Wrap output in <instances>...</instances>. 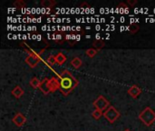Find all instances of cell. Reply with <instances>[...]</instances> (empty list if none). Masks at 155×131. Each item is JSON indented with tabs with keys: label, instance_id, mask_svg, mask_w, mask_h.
<instances>
[{
	"label": "cell",
	"instance_id": "cell-15",
	"mask_svg": "<svg viewBox=\"0 0 155 131\" xmlns=\"http://www.w3.org/2000/svg\"><path fill=\"white\" fill-rule=\"evenodd\" d=\"M30 85L34 88H39L40 85H41V81L37 78H33L30 80Z\"/></svg>",
	"mask_w": 155,
	"mask_h": 131
},
{
	"label": "cell",
	"instance_id": "cell-12",
	"mask_svg": "<svg viewBox=\"0 0 155 131\" xmlns=\"http://www.w3.org/2000/svg\"><path fill=\"white\" fill-rule=\"evenodd\" d=\"M55 58H56V63L58 65H63L65 61H66V57L63 54V53H58L56 56H55Z\"/></svg>",
	"mask_w": 155,
	"mask_h": 131
},
{
	"label": "cell",
	"instance_id": "cell-18",
	"mask_svg": "<svg viewBox=\"0 0 155 131\" xmlns=\"http://www.w3.org/2000/svg\"><path fill=\"white\" fill-rule=\"evenodd\" d=\"M98 53V50H96L95 48H89L86 50V55L89 57H94L96 54Z\"/></svg>",
	"mask_w": 155,
	"mask_h": 131
},
{
	"label": "cell",
	"instance_id": "cell-4",
	"mask_svg": "<svg viewBox=\"0 0 155 131\" xmlns=\"http://www.w3.org/2000/svg\"><path fill=\"white\" fill-rule=\"evenodd\" d=\"M104 117L110 122L114 123L119 118H120V112L113 106H110L104 112Z\"/></svg>",
	"mask_w": 155,
	"mask_h": 131
},
{
	"label": "cell",
	"instance_id": "cell-22",
	"mask_svg": "<svg viewBox=\"0 0 155 131\" xmlns=\"http://www.w3.org/2000/svg\"><path fill=\"white\" fill-rule=\"evenodd\" d=\"M118 7H123V8H124V9H126V10H127V8H128L127 5H126L125 4H123V3H121V4L118 5Z\"/></svg>",
	"mask_w": 155,
	"mask_h": 131
},
{
	"label": "cell",
	"instance_id": "cell-17",
	"mask_svg": "<svg viewBox=\"0 0 155 131\" xmlns=\"http://www.w3.org/2000/svg\"><path fill=\"white\" fill-rule=\"evenodd\" d=\"M14 6L15 8H23L25 6V2L23 0H16L15 2H14Z\"/></svg>",
	"mask_w": 155,
	"mask_h": 131
},
{
	"label": "cell",
	"instance_id": "cell-9",
	"mask_svg": "<svg viewBox=\"0 0 155 131\" xmlns=\"http://www.w3.org/2000/svg\"><path fill=\"white\" fill-rule=\"evenodd\" d=\"M141 93H142V89H141L138 86H136V85L132 86V87L128 89V94H129L132 98H136Z\"/></svg>",
	"mask_w": 155,
	"mask_h": 131
},
{
	"label": "cell",
	"instance_id": "cell-2",
	"mask_svg": "<svg viewBox=\"0 0 155 131\" xmlns=\"http://www.w3.org/2000/svg\"><path fill=\"white\" fill-rule=\"evenodd\" d=\"M139 119L144 123L145 126L150 127L155 121V112L151 108L147 107L139 114Z\"/></svg>",
	"mask_w": 155,
	"mask_h": 131
},
{
	"label": "cell",
	"instance_id": "cell-3",
	"mask_svg": "<svg viewBox=\"0 0 155 131\" xmlns=\"http://www.w3.org/2000/svg\"><path fill=\"white\" fill-rule=\"evenodd\" d=\"M43 52H44V50H41L39 53H37L36 51H32L29 54V56L25 58V63L27 65H29L30 67H35L41 61Z\"/></svg>",
	"mask_w": 155,
	"mask_h": 131
},
{
	"label": "cell",
	"instance_id": "cell-1",
	"mask_svg": "<svg viewBox=\"0 0 155 131\" xmlns=\"http://www.w3.org/2000/svg\"><path fill=\"white\" fill-rule=\"evenodd\" d=\"M60 81V91L64 95L67 96L71 93L78 85V80L66 69L63 70L58 76Z\"/></svg>",
	"mask_w": 155,
	"mask_h": 131
},
{
	"label": "cell",
	"instance_id": "cell-21",
	"mask_svg": "<svg viewBox=\"0 0 155 131\" xmlns=\"http://www.w3.org/2000/svg\"><path fill=\"white\" fill-rule=\"evenodd\" d=\"M127 3H128L131 6H133V5H134L135 4H137V1H136V0H128Z\"/></svg>",
	"mask_w": 155,
	"mask_h": 131
},
{
	"label": "cell",
	"instance_id": "cell-19",
	"mask_svg": "<svg viewBox=\"0 0 155 131\" xmlns=\"http://www.w3.org/2000/svg\"><path fill=\"white\" fill-rule=\"evenodd\" d=\"M139 26L137 25V24H132L131 26H130V27H129V31L132 33V34H135L136 32H138L139 31Z\"/></svg>",
	"mask_w": 155,
	"mask_h": 131
},
{
	"label": "cell",
	"instance_id": "cell-23",
	"mask_svg": "<svg viewBox=\"0 0 155 131\" xmlns=\"http://www.w3.org/2000/svg\"><path fill=\"white\" fill-rule=\"evenodd\" d=\"M96 39H97V40H100V35H99V34L96 35Z\"/></svg>",
	"mask_w": 155,
	"mask_h": 131
},
{
	"label": "cell",
	"instance_id": "cell-24",
	"mask_svg": "<svg viewBox=\"0 0 155 131\" xmlns=\"http://www.w3.org/2000/svg\"><path fill=\"white\" fill-rule=\"evenodd\" d=\"M124 131H131V130H130V129H125Z\"/></svg>",
	"mask_w": 155,
	"mask_h": 131
},
{
	"label": "cell",
	"instance_id": "cell-11",
	"mask_svg": "<svg viewBox=\"0 0 155 131\" xmlns=\"http://www.w3.org/2000/svg\"><path fill=\"white\" fill-rule=\"evenodd\" d=\"M71 65H72L74 68L78 69V68H80V67H82L83 62H82V60H81L79 57H74V58L71 60Z\"/></svg>",
	"mask_w": 155,
	"mask_h": 131
},
{
	"label": "cell",
	"instance_id": "cell-14",
	"mask_svg": "<svg viewBox=\"0 0 155 131\" xmlns=\"http://www.w3.org/2000/svg\"><path fill=\"white\" fill-rule=\"evenodd\" d=\"M105 46V43L104 41H101V40H96L93 43V47L94 48H95L96 50H100L102 49Z\"/></svg>",
	"mask_w": 155,
	"mask_h": 131
},
{
	"label": "cell",
	"instance_id": "cell-10",
	"mask_svg": "<svg viewBox=\"0 0 155 131\" xmlns=\"http://www.w3.org/2000/svg\"><path fill=\"white\" fill-rule=\"evenodd\" d=\"M12 95L16 98H21L23 95H24V89L20 87V86H16L15 88H13L12 90Z\"/></svg>",
	"mask_w": 155,
	"mask_h": 131
},
{
	"label": "cell",
	"instance_id": "cell-5",
	"mask_svg": "<svg viewBox=\"0 0 155 131\" xmlns=\"http://www.w3.org/2000/svg\"><path fill=\"white\" fill-rule=\"evenodd\" d=\"M94 107L95 108V109L101 110L103 112H104L109 107H110V102L103 96H99L97 98V99L94 102Z\"/></svg>",
	"mask_w": 155,
	"mask_h": 131
},
{
	"label": "cell",
	"instance_id": "cell-13",
	"mask_svg": "<svg viewBox=\"0 0 155 131\" xmlns=\"http://www.w3.org/2000/svg\"><path fill=\"white\" fill-rule=\"evenodd\" d=\"M55 4H56V2L54 1V0H44V1L41 2V5L44 6V7H46V8L52 7V6H54Z\"/></svg>",
	"mask_w": 155,
	"mask_h": 131
},
{
	"label": "cell",
	"instance_id": "cell-8",
	"mask_svg": "<svg viewBox=\"0 0 155 131\" xmlns=\"http://www.w3.org/2000/svg\"><path fill=\"white\" fill-rule=\"evenodd\" d=\"M39 89L45 95H48L49 93H51V90L49 88V78H45L43 81H41V85H40Z\"/></svg>",
	"mask_w": 155,
	"mask_h": 131
},
{
	"label": "cell",
	"instance_id": "cell-20",
	"mask_svg": "<svg viewBox=\"0 0 155 131\" xmlns=\"http://www.w3.org/2000/svg\"><path fill=\"white\" fill-rule=\"evenodd\" d=\"M47 62L51 65H54L56 63V58H55V56H53L51 55L50 57H48L47 58Z\"/></svg>",
	"mask_w": 155,
	"mask_h": 131
},
{
	"label": "cell",
	"instance_id": "cell-7",
	"mask_svg": "<svg viewBox=\"0 0 155 131\" xmlns=\"http://www.w3.org/2000/svg\"><path fill=\"white\" fill-rule=\"evenodd\" d=\"M12 121H13V123H14L15 126H17V127H22V126L25 123L26 119H25V117L22 113H17V114L13 118Z\"/></svg>",
	"mask_w": 155,
	"mask_h": 131
},
{
	"label": "cell",
	"instance_id": "cell-6",
	"mask_svg": "<svg viewBox=\"0 0 155 131\" xmlns=\"http://www.w3.org/2000/svg\"><path fill=\"white\" fill-rule=\"evenodd\" d=\"M49 88H50L51 93L56 91L57 89H60V81H59L58 77H54V78H49Z\"/></svg>",
	"mask_w": 155,
	"mask_h": 131
},
{
	"label": "cell",
	"instance_id": "cell-16",
	"mask_svg": "<svg viewBox=\"0 0 155 131\" xmlns=\"http://www.w3.org/2000/svg\"><path fill=\"white\" fill-rule=\"evenodd\" d=\"M102 116H104V112L101 111V110H98V109H95V110L92 113V117H93L94 119H99Z\"/></svg>",
	"mask_w": 155,
	"mask_h": 131
}]
</instances>
